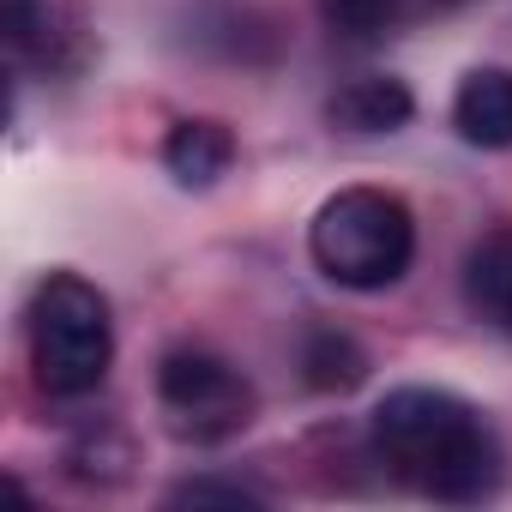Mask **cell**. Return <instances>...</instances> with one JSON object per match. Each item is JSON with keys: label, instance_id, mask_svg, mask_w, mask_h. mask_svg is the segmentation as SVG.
Segmentation results:
<instances>
[{"label": "cell", "instance_id": "6da1fadb", "mask_svg": "<svg viewBox=\"0 0 512 512\" xmlns=\"http://www.w3.org/2000/svg\"><path fill=\"white\" fill-rule=\"evenodd\" d=\"M374 446L392 464V476H404L428 500L470 506L500 488V440L464 398L440 386L386 392L374 404Z\"/></svg>", "mask_w": 512, "mask_h": 512}, {"label": "cell", "instance_id": "7a4b0ae2", "mask_svg": "<svg viewBox=\"0 0 512 512\" xmlns=\"http://www.w3.org/2000/svg\"><path fill=\"white\" fill-rule=\"evenodd\" d=\"M308 253L344 290H386L416 260V217L380 187H344L314 211Z\"/></svg>", "mask_w": 512, "mask_h": 512}, {"label": "cell", "instance_id": "3957f363", "mask_svg": "<svg viewBox=\"0 0 512 512\" xmlns=\"http://www.w3.org/2000/svg\"><path fill=\"white\" fill-rule=\"evenodd\" d=\"M115 356L109 302L79 272H49L31 296V368L49 398H85L103 386Z\"/></svg>", "mask_w": 512, "mask_h": 512}, {"label": "cell", "instance_id": "277c9868", "mask_svg": "<svg viewBox=\"0 0 512 512\" xmlns=\"http://www.w3.org/2000/svg\"><path fill=\"white\" fill-rule=\"evenodd\" d=\"M157 404H163L169 428L193 446H217L253 422V386L241 380V368H229L223 356H205V350L163 356Z\"/></svg>", "mask_w": 512, "mask_h": 512}, {"label": "cell", "instance_id": "5b68a950", "mask_svg": "<svg viewBox=\"0 0 512 512\" xmlns=\"http://www.w3.org/2000/svg\"><path fill=\"white\" fill-rule=\"evenodd\" d=\"M452 127L482 151H506L512 145V73L476 67L452 97Z\"/></svg>", "mask_w": 512, "mask_h": 512}, {"label": "cell", "instance_id": "8992f818", "mask_svg": "<svg viewBox=\"0 0 512 512\" xmlns=\"http://www.w3.org/2000/svg\"><path fill=\"white\" fill-rule=\"evenodd\" d=\"M326 115H332V127H344V133H398L410 115H416V97H410V85L404 79H386V73H374V79H350L332 103H326Z\"/></svg>", "mask_w": 512, "mask_h": 512}, {"label": "cell", "instance_id": "52a82bcc", "mask_svg": "<svg viewBox=\"0 0 512 512\" xmlns=\"http://www.w3.org/2000/svg\"><path fill=\"white\" fill-rule=\"evenodd\" d=\"M229 163H235V139L223 121H175L163 139V169L181 187H211L229 175Z\"/></svg>", "mask_w": 512, "mask_h": 512}, {"label": "cell", "instance_id": "ba28073f", "mask_svg": "<svg viewBox=\"0 0 512 512\" xmlns=\"http://www.w3.org/2000/svg\"><path fill=\"white\" fill-rule=\"evenodd\" d=\"M464 302L488 326H506V314H512V229H494V235H482L470 247V260H464Z\"/></svg>", "mask_w": 512, "mask_h": 512}, {"label": "cell", "instance_id": "9c48e42d", "mask_svg": "<svg viewBox=\"0 0 512 512\" xmlns=\"http://www.w3.org/2000/svg\"><path fill=\"white\" fill-rule=\"evenodd\" d=\"M61 25H67V7H49V0H7V43H13L19 61H37L49 73L73 67V55H61V43L79 37V31H61Z\"/></svg>", "mask_w": 512, "mask_h": 512}, {"label": "cell", "instance_id": "30bf717a", "mask_svg": "<svg viewBox=\"0 0 512 512\" xmlns=\"http://www.w3.org/2000/svg\"><path fill=\"white\" fill-rule=\"evenodd\" d=\"M302 368H308L314 392H350V386L368 380V350L338 326H314L302 338Z\"/></svg>", "mask_w": 512, "mask_h": 512}, {"label": "cell", "instance_id": "8fae6325", "mask_svg": "<svg viewBox=\"0 0 512 512\" xmlns=\"http://www.w3.org/2000/svg\"><path fill=\"white\" fill-rule=\"evenodd\" d=\"M320 13H326V25H332L338 37L374 43V37H386V31L404 19V0H320Z\"/></svg>", "mask_w": 512, "mask_h": 512}, {"label": "cell", "instance_id": "7c38bea8", "mask_svg": "<svg viewBox=\"0 0 512 512\" xmlns=\"http://www.w3.org/2000/svg\"><path fill=\"white\" fill-rule=\"evenodd\" d=\"M67 464H73V476H85V482H121L127 476V464H133V446L121 440V434H91L85 446H73L67 452Z\"/></svg>", "mask_w": 512, "mask_h": 512}, {"label": "cell", "instance_id": "4fadbf2b", "mask_svg": "<svg viewBox=\"0 0 512 512\" xmlns=\"http://www.w3.org/2000/svg\"><path fill=\"white\" fill-rule=\"evenodd\" d=\"M169 500H175V506H260V494H253V488H241V482H211V476L181 482Z\"/></svg>", "mask_w": 512, "mask_h": 512}, {"label": "cell", "instance_id": "5bb4252c", "mask_svg": "<svg viewBox=\"0 0 512 512\" xmlns=\"http://www.w3.org/2000/svg\"><path fill=\"white\" fill-rule=\"evenodd\" d=\"M500 332H512V314H506V326H500Z\"/></svg>", "mask_w": 512, "mask_h": 512}]
</instances>
